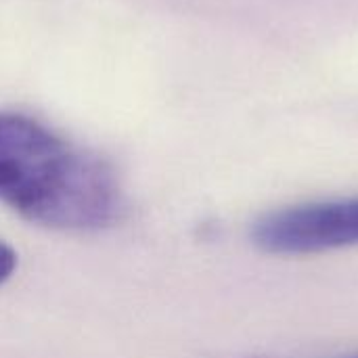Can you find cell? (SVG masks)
<instances>
[{
  "label": "cell",
  "mask_w": 358,
  "mask_h": 358,
  "mask_svg": "<svg viewBox=\"0 0 358 358\" xmlns=\"http://www.w3.org/2000/svg\"><path fill=\"white\" fill-rule=\"evenodd\" d=\"M15 268H17V254H15V250L10 245H6L0 239V285L6 279H10Z\"/></svg>",
  "instance_id": "3"
},
{
  "label": "cell",
  "mask_w": 358,
  "mask_h": 358,
  "mask_svg": "<svg viewBox=\"0 0 358 358\" xmlns=\"http://www.w3.org/2000/svg\"><path fill=\"white\" fill-rule=\"evenodd\" d=\"M271 254H317L358 243V197L289 206L262 216L252 233Z\"/></svg>",
  "instance_id": "2"
},
{
  "label": "cell",
  "mask_w": 358,
  "mask_h": 358,
  "mask_svg": "<svg viewBox=\"0 0 358 358\" xmlns=\"http://www.w3.org/2000/svg\"><path fill=\"white\" fill-rule=\"evenodd\" d=\"M340 358H358V352L357 355H348V357H340Z\"/></svg>",
  "instance_id": "4"
},
{
  "label": "cell",
  "mask_w": 358,
  "mask_h": 358,
  "mask_svg": "<svg viewBox=\"0 0 358 358\" xmlns=\"http://www.w3.org/2000/svg\"><path fill=\"white\" fill-rule=\"evenodd\" d=\"M0 201L34 224L76 233L109 229L126 212L107 162L15 111H0Z\"/></svg>",
  "instance_id": "1"
}]
</instances>
